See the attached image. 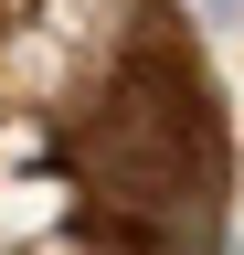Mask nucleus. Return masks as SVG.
Wrapping results in <instances>:
<instances>
[{
    "label": "nucleus",
    "mask_w": 244,
    "mask_h": 255,
    "mask_svg": "<svg viewBox=\"0 0 244 255\" xmlns=\"http://www.w3.org/2000/svg\"><path fill=\"white\" fill-rule=\"evenodd\" d=\"M85 181L128 223L223 234V96L170 11H138L128 43L106 53L85 107Z\"/></svg>",
    "instance_id": "obj_1"
},
{
    "label": "nucleus",
    "mask_w": 244,
    "mask_h": 255,
    "mask_svg": "<svg viewBox=\"0 0 244 255\" xmlns=\"http://www.w3.org/2000/svg\"><path fill=\"white\" fill-rule=\"evenodd\" d=\"M202 11H234V0H202Z\"/></svg>",
    "instance_id": "obj_2"
}]
</instances>
